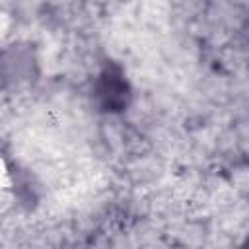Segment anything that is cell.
Instances as JSON below:
<instances>
[{"label": "cell", "instance_id": "obj_1", "mask_svg": "<svg viewBox=\"0 0 249 249\" xmlns=\"http://www.w3.org/2000/svg\"><path fill=\"white\" fill-rule=\"evenodd\" d=\"M93 97L101 111L117 113L123 111L130 101V88L124 80L123 72L109 64L103 68V72L97 76L93 86Z\"/></svg>", "mask_w": 249, "mask_h": 249}]
</instances>
